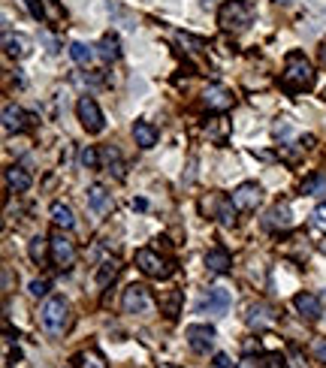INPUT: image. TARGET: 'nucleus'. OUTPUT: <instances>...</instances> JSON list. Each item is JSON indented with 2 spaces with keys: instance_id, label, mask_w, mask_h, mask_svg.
Returning a JSON list of instances; mask_svg holds the SVG:
<instances>
[{
  "instance_id": "423d86ee",
  "label": "nucleus",
  "mask_w": 326,
  "mask_h": 368,
  "mask_svg": "<svg viewBox=\"0 0 326 368\" xmlns=\"http://www.w3.org/2000/svg\"><path fill=\"white\" fill-rule=\"evenodd\" d=\"M75 112H79V121L88 133H103L106 118H103V112H100V106H97L94 97H82L79 106H75Z\"/></svg>"
},
{
  "instance_id": "72a5a7b5",
  "label": "nucleus",
  "mask_w": 326,
  "mask_h": 368,
  "mask_svg": "<svg viewBox=\"0 0 326 368\" xmlns=\"http://www.w3.org/2000/svg\"><path fill=\"white\" fill-rule=\"evenodd\" d=\"M25 6H27V12L34 15L36 21H43V19H45V6H43V0H25Z\"/></svg>"
},
{
  "instance_id": "39448f33",
  "label": "nucleus",
  "mask_w": 326,
  "mask_h": 368,
  "mask_svg": "<svg viewBox=\"0 0 326 368\" xmlns=\"http://www.w3.org/2000/svg\"><path fill=\"white\" fill-rule=\"evenodd\" d=\"M136 266H139L148 278H170V275L176 272L172 269V263H166V260L157 254V251H151V248L136 251Z\"/></svg>"
},
{
  "instance_id": "dca6fc26",
  "label": "nucleus",
  "mask_w": 326,
  "mask_h": 368,
  "mask_svg": "<svg viewBox=\"0 0 326 368\" xmlns=\"http://www.w3.org/2000/svg\"><path fill=\"white\" fill-rule=\"evenodd\" d=\"M88 209L94 211L97 218H103V214L112 209V194H106L103 184H94V187L88 190Z\"/></svg>"
},
{
  "instance_id": "b1692460",
  "label": "nucleus",
  "mask_w": 326,
  "mask_h": 368,
  "mask_svg": "<svg viewBox=\"0 0 326 368\" xmlns=\"http://www.w3.org/2000/svg\"><path fill=\"white\" fill-rule=\"evenodd\" d=\"M70 58H73L79 67H88L91 60L97 58V51H94V45H88V43H73V45H70Z\"/></svg>"
},
{
  "instance_id": "c03bdc74",
  "label": "nucleus",
  "mask_w": 326,
  "mask_h": 368,
  "mask_svg": "<svg viewBox=\"0 0 326 368\" xmlns=\"http://www.w3.org/2000/svg\"><path fill=\"white\" fill-rule=\"evenodd\" d=\"M321 60H323V64H326V43L321 45Z\"/></svg>"
},
{
  "instance_id": "aec40b11",
  "label": "nucleus",
  "mask_w": 326,
  "mask_h": 368,
  "mask_svg": "<svg viewBox=\"0 0 326 368\" xmlns=\"http://www.w3.org/2000/svg\"><path fill=\"white\" fill-rule=\"evenodd\" d=\"M6 184H10V190H15V194H25V190H30V172L25 166H10V170H6Z\"/></svg>"
},
{
  "instance_id": "473e14b6",
  "label": "nucleus",
  "mask_w": 326,
  "mask_h": 368,
  "mask_svg": "<svg viewBox=\"0 0 326 368\" xmlns=\"http://www.w3.org/2000/svg\"><path fill=\"white\" fill-rule=\"evenodd\" d=\"M290 136H293V127H290V121H287V118H278V124H275V139H290Z\"/></svg>"
},
{
  "instance_id": "a18cd8bd",
  "label": "nucleus",
  "mask_w": 326,
  "mask_h": 368,
  "mask_svg": "<svg viewBox=\"0 0 326 368\" xmlns=\"http://www.w3.org/2000/svg\"><path fill=\"white\" fill-rule=\"evenodd\" d=\"M157 368H178V365H172V363H161V365H157Z\"/></svg>"
},
{
  "instance_id": "f257e3e1",
  "label": "nucleus",
  "mask_w": 326,
  "mask_h": 368,
  "mask_svg": "<svg viewBox=\"0 0 326 368\" xmlns=\"http://www.w3.org/2000/svg\"><path fill=\"white\" fill-rule=\"evenodd\" d=\"M314 67L302 51H290L284 58V73H281V88L287 94H302V91L314 88Z\"/></svg>"
},
{
  "instance_id": "20e7f679",
  "label": "nucleus",
  "mask_w": 326,
  "mask_h": 368,
  "mask_svg": "<svg viewBox=\"0 0 326 368\" xmlns=\"http://www.w3.org/2000/svg\"><path fill=\"white\" fill-rule=\"evenodd\" d=\"M124 311L127 314H136V317H151L154 314V299H151L148 287H142V284H130V287L124 290Z\"/></svg>"
},
{
  "instance_id": "4c0bfd02",
  "label": "nucleus",
  "mask_w": 326,
  "mask_h": 368,
  "mask_svg": "<svg viewBox=\"0 0 326 368\" xmlns=\"http://www.w3.org/2000/svg\"><path fill=\"white\" fill-rule=\"evenodd\" d=\"M287 356H290V368H308V365H305V359H302V354H299L296 347L287 350Z\"/></svg>"
},
{
  "instance_id": "f8f14e48",
  "label": "nucleus",
  "mask_w": 326,
  "mask_h": 368,
  "mask_svg": "<svg viewBox=\"0 0 326 368\" xmlns=\"http://www.w3.org/2000/svg\"><path fill=\"white\" fill-rule=\"evenodd\" d=\"M293 308H296L299 317H305V320H317L323 314V305L314 293H296L293 296Z\"/></svg>"
},
{
  "instance_id": "2f4dec72",
  "label": "nucleus",
  "mask_w": 326,
  "mask_h": 368,
  "mask_svg": "<svg viewBox=\"0 0 326 368\" xmlns=\"http://www.w3.org/2000/svg\"><path fill=\"white\" fill-rule=\"evenodd\" d=\"M178 40H181V45H191V49H187V51H200V49H206V40H200V36L178 34Z\"/></svg>"
},
{
  "instance_id": "f3484780",
  "label": "nucleus",
  "mask_w": 326,
  "mask_h": 368,
  "mask_svg": "<svg viewBox=\"0 0 326 368\" xmlns=\"http://www.w3.org/2000/svg\"><path fill=\"white\" fill-rule=\"evenodd\" d=\"M211 209H215V218L221 220L224 227H233L236 224V203H233V196H215L211 199Z\"/></svg>"
},
{
  "instance_id": "9d476101",
  "label": "nucleus",
  "mask_w": 326,
  "mask_h": 368,
  "mask_svg": "<svg viewBox=\"0 0 326 368\" xmlns=\"http://www.w3.org/2000/svg\"><path fill=\"white\" fill-rule=\"evenodd\" d=\"M260 199H263V187L257 181H245V184H239V187L233 190V203H236L239 211L257 209V205H260Z\"/></svg>"
},
{
  "instance_id": "f704fd0d",
  "label": "nucleus",
  "mask_w": 326,
  "mask_h": 368,
  "mask_svg": "<svg viewBox=\"0 0 326 368\" xmlns=\"http://www.w3.org/2000/svg\"><path fill=\"white\" fill-rule=\"evenodd\" d=\"M312 224H314L317 229H323V233H326V203H321V205L314 209V214H312Z\"/></svg>"
},
{
  "instance_id": "de8ad7c7",
  "label": "nucleus",
  "mask_w": 326,
  "mask_h": 368,
  "mask_svg": "<svg viewBox=\"0 0 326 368\" xmlns=\"http://www.w3.org/2000/svg\"><path fill=\"white\" fill-rule=\"evenodd\" d=\"M323 305H326V290H323Z\"/></svg>"
},
{
  "instance_id": "6e6552de",
  "label": "nucleus",
  "mask_w": 326,
  "mask_h": 368,
  "mask_svg": "<svg viewBox=\"0 0 326 368\" xmlns=\"http://www.w3.org/2000/svg\"><path fill=\"white\" fill-rule=\"evenodd\" d=\"M185 338H187V344H191V350H196V354H206V350L215 347L218 332H215V326L194 323V326L185 329Z\"/></svg>"
},
{
  "instance_id": "7ed1b4c3",
  "label": "nucleus",
  "mask_w": 326,
  "mask_h": 368,
  "mask_svg": "<svg viewBox=\"0 0 326 368\" xmlns=\"http://www.w3.org/2000/svg\"><path fill=\"white\" fill-rule=\"evenodd\" d=\"M67 302L60 296H51V299H45V305H43V311H40V323H43V329L49 335H64V329H67Z\"/></svg>"
},
{
  "instance_id": "79ce46f5",
  "label": "nucleus",
  "mask_w": 326,
  "mask_h": 368,
  "mask_svg": "<svg viewBox=\"0 0 326 368\" xmlns=\"http://www.w3.org/2000/svg\"><path fill=\"white\" fill-rule=\"evenodd\" d=\"M215 368H233L230 356H226V354H218V356H215Z\"/></svg>"
},
{
  "instance_id": "ddd939ff",
  "label": "nucleus",
  "mask_w": 326,
  "mask_h": 368,
  "mask_svg": "<svg viewBox=\"0 0 326 368\" xmlns=\"http://www.w3.org/2000/svg\"><path fill=\"white\" fill-rule=\"evenodd\" d=\"M202 103H206V109L224 112V109H230L233 106V94L224 85H209L206 94H202Z\"/></svg>"
},
{
  "instance_id": "e433bc0d",
  "label": "nucleus",
  "mask_w": 326,
  "mask_h": 368,
  "mask_svg": "<svg viewBox=\"0 0 326 368\" xmlns=\"http://www.w3.org/2000/svg\"><path fill=\"white\" fill-rule=\"evenodd\" d=\"M260 365H263V368H287V359H284L281 354H269Z\"/></svg>"
},
{
  "instance_id": "bb28decb",
  "label": "nucleus",
  "mask_w": 326,
  "mask_h": 368,
  "mask_svg": "<svg viewBox=\"0 0 326 368\" xmlns=\"http://www.w3.org/2000/svg\"><path fill=\"white\" fill-rule=\"evenodd\" d=\"M115 275H118V260H103V263L97 266V284H100V287H106Z\"/></svg>"
},
{
  "instance_id": "4be33fe9",
  "label": "nucleus",
  "mask_w": 326,
  "mask_h": 368,
  "mask_svg": "<svg viewBox=\"0 0 326 368\" xmlns=\"http://www.w3.org/2000/svg\"><path fill=\"white\" fill-rule=\"evenodd\" d=\"M97 55H100L103 60H118L121 58V43H118V36L115 34H106L100 45H97Z\"/></svg>"
},
{
  "instance_id": "cd10ccee",
  "label": "nucleus",
  "mask_w": 326,
  "mask_h": 368,
  "mask_svg": "<svg viewBox=\"0 0 326 368\" xmlns=\"http://www.w3.org/2000/svg\"><path fill=\"white\" fill-rule=\"evenodd\" d=\"M248 326H266L269 323V308H266V305H251V311H248Z\"/></svg>"
},
{
  "instance_id": "f03ea898",
  "label": "nucleus",
  "mask_w": 326,
  "mask_h": 368,
  "mask_svg": "<svg viewBox=\"0 0 326 368\" xmlns=\"http://www.w3.org/2000/svg\"><path fill=\"white\" fill-rule=\"evenodd\" d=\"M254 21V6L248 0H226L218 10V25L224 30H245Z\"/></svg>"
},
{
  "instance_id": "1a4fd4ad",
  "label": "nucleus",
  "mask_w": 326,
  "mask_h": 368,
  "mask_svg": "<svg viewBox=\"0 0 326 368\" xmlns=\"http://www.w3.org/2000/svg\"><path fill=\"white\" fill-rule=\"evenodd\" d=\"M51 263L58 266V269H70V266L75 263V244L67 239L64 233L51 235Z\"/></svg>"
},
{
  "instance_id": "393cba45",
  "label": "nucleus",
  "mask_w": 326,
  "mask_h": 368,
  "mask_svg": "<svg viewBox=\"0 0 326 368\" xmlns=\"http://www.w3.org/2000/svg\"><path fill=\"white\" fill-rule=\"evenodd\" d=\"M302 194H305V196H321V194H326V175H321V172L308 175V179L302 181Z\"/></svg>"
},
{
  "instance_id": "4468645a",
  "label": "nucleus",
  "mask_w": 326,
  "mask_h": 368,
  "mask_svg": "<svg viewBox=\"0 0 326 368\" xmlns=\"http://www.w3.org/2000/svg\"><path fill=\"white\" fill-rule=\"evenodd\" d=\"M206 269L215 272V275H226L233 269V257L226 248H211L206 251Z\"/></svg>"
},
{
  "instance_id": "ea45409f",
  "label": "nucleus",
  "mask_w": 326,
  "mask_h": 368,
  "mask_svg": "<svg viewBox=\"0 0 326 368\" xmlns=\"http://www.w3.org/2000/svg\"><path fill=\"white\" fill-rule=\"evenodd\" d=\"M40 40L45 43V51H49V55H58V40H55V36H49V34H40Z\"/></svg>"
},
{
  "instance_id": "5701e85b",
  "label": "nucleus",
  "mask_w": 326,
  "mask_h": 368,
  "mask_svg": "<svg viewBox=\"0 0 326 368\" xmlns=\"http://www.w3.org/2000/svg\"><path fill=\"white\" fill-rule=\"evenodd\" d=\"M293 224V218H290V209L287 205H272L269 209V214H266V227H281V229H287Z\"/></svg>"
},
{
  "instance_id": "c9c22d12",
  "label": "nucleus",
  "mask_w": 326,
  "mask_h": 368,
  "mask_svg": "<svg viewBox=\"0 0 326 368\" xmlns=\"http://www.w3.org/2000/svg\"><path fill=\"white\" fill-rule=\"evenodd\" d=\"M43 6H45V19H64V10L55 3V0H43Z\"/></svg>"
},
{
  "instance_id": "9b49d317",
  "label": "nucleus",
  "mask_w": 326,
  "mask_h": 368,
  "mask_svg": "<svg viewBox=\"0 0 326 368\" xmlns=\"http://www.w3.org/2000/svg\"><path fill=\"white\" fill-rule=\"evenodd\" d=\"M3 51L10 58L21 60V58H27L30 51H34V43H30V36H25V34H10V30H6L3 34Z\"/></svg>"
},
{
  "instance_id": "2eb2a0df",
  "label": "nucleus",
  "mask_w": 326,
  "mask_h": 368,
  "mask_svg": "<svg viewBox=\"0 0 326 368\" xmlns=\"http://www.w3.org/2000/svg\"><path fill=\"white\" fill-rule=\"evenodd\" d=\"M25 127H27L25 109H19L15 103H6L3 106V130H6V133H21Z\"/></svg>"
},
{
  "instance_id": "49530a36",
  "label": "nucleus",
  "mask_w": 326,
  "mask_h": 368,
  "mask_svg": "<svg viewBox=\"0 0 326 368\" xmlns=\"http://www.w3.org/2000/svg\"><path fill=\"white\" fill-rule=\"evenodd\" d=\"M321 254H326V242H321Z\"/></svg>"
},
{
  "instance_id": "412c9836",
  "label": "nucleus",
  "mask_w": 326,
  "mask_h": 368,
  "mask_svg": "<svg viewBox=\"0 0 326 368\" xmlns=\"http://www.w3.org/2000/svg\"><path fill=\"white\" fill-rule=\"evenodd\" d=\"M49 214H51V220H55V227H60V229H73V227H75V218H73V209H70V205L51 203Z\"/></svg>"
},
{
  "instance_id": "37998d69",
  "label": "nucleus",
  "mask_w": 326,
  "mask_h": 368,
  "mask_svg": "<svg viewBox=\"0 0 326 368\" xmlns=\"http://www.w3.org/2000/svg\"><path fill=\"white\" fill-rule=\"evenodd\" d=\"M236 368H263V365H257V359H254V356H245V359H242V363H239Z\"/></svg>"
},
{
  "instance_id": "c85d7f7f",
  "label": "nucleus",
  "mask_w": 326,
  "mask_h": 368,
  "mask_svg": "<svg viewBox=\"0 0 326 368\" xmlns=\"http://www.w3.org/2000/svg\"><path fill=\"white\" fill-rule=\"evenodd\" d=\"M79 163L85 166V170H100V151L91 148V145H85V148L79 151Z\"/></svg>"
},
{
  "instance_id": "a878e982",
  "label": "nucleus",
  "mask_w": 326,
  "mask_h": 368,
  "mask_svg": "<svg viewBox=\"0 0 326 368\" xmlns=\"http://www.w3.org/2000/svg\"><path fill=\"white\" fill-rule=\"evenodd\" d=\"M45 248H51V242L45 239V235H34V239H30L27 254H30V260H34L36 266H43V263H45Z\"/></svg>"
},
{
  "instance_id": "a211bd4d",
  "label": "nucleus",
  "mask_w": 326,
  "mask_h": 368,
  "mask_svg": "<svg viewBox=\"0 0 326 368\" xmlns=\"http://www.w3.org/2000/svg\"><path fill=\"white\" fill-rule=\"evenodd\" d=\"M100 170L112 172L115 179H124V160H121V151L112 148V145H106L100 151Z\"/></svg>"
},
{
  "instance_id": "a19ab883",
  "label": "nucleus",
  "mask_w": 326,
  "mask_h": 368,
  "mask_svg": "<svg viewBox=\"0 0 326 368\" xmlns=\"http://www.w3.org/2000/svg\"><path fill=\"white\" fill-rule=\"evenodd\" d=\"M314 356H317V363H323V365H326V338L314 344Z\"/></svg>"
},
{
  "instance_id": "0eeeda50",
  "label": "nucleus",
  "mask_w": 326,
  "mask_h": 368,
  "mask_svg": "<svg viewBox=\"0 0 326 368\" xmlns=\"http://www.w3.org/2000/svg\"><path fill=\"white\" fill-rule=\"evenodd\" d=\"M230 305H233V296H230V290H224V287H211L206 299L200 302V314H211V317H224L226 311H230Z\"/></svg>"
},
{
  "instance_id": "7c9ffc66",
  "label": "nucleus",
  "mask_w": 326,
  "mask_h": 368,
  "mask_svg": "<svg viewBox=\"0 0 326 368\" xmlns=\"http://www.w3.org/2000/svg\"><path fill=\"white\" fill-rule=\"evenodd\" d=\"M178 305H181V293L172 290V293L166 296V317H178Z\"/></svg>"
},
{
  "instance_id": "6ab92c4d",
  "label": "nucleus",
  "mask_w": 326,
  "mask_h": 368,
  "mask_svg": "<svg viewBox=\"0 0 326 368\" xmlns=\"http://www.w3.org/2000/svg\"><path fill=\"white\" fill-rule=\"evenodd\" d=\"M157 127L154 124H148V121H136L133 124V139H136V145H139V148H154L157 145Z\"/></svg>"
},
{
  "instance_id": "c756f323",
  "label": "nucleus",
  "mask_w": 326,
  "mask_h": 368,
  "mask_svg": "<svg viewBox=\"0 0 326 368\" xmlns=\"http://www.w3.org/2000/svg\"><path fill=\"white\" fill-rule=\"evenodd\" d=\"M79 368H109V365L103 363V356L97 350H88V354L79 356Z\"/></svg>"
},
{
  "instance_id": "58836bf2",
  "label": "nucleus",
  "mask_w": 326,
  "mask_h": 368,
  "mask_svg": "<svg viewBox=\"0 0 326 368\" xmlns=\"http://www.w3.org/2000/svg\"><path fill=\"white\" fill-rule=\"evenodd\" d=\"M45 293H49V284H45V281H30V296L40 299V296H45Z\"/></svg>"
}]
</instances>
